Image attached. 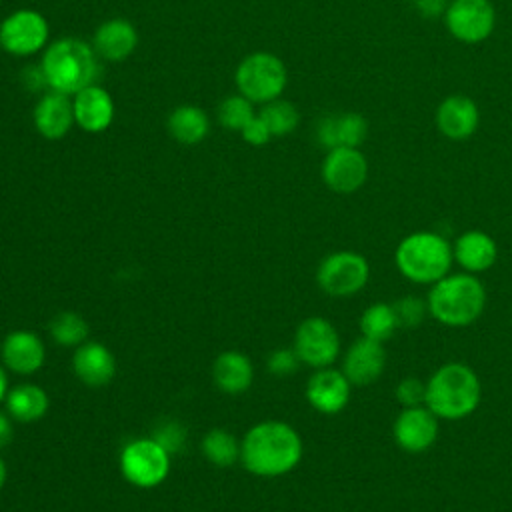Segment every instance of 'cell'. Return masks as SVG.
Returning <instances> with one entry per match:
<instances>
[{"label":"cell","instance_id":"cell-1","mask_svg":"<svg viewBox=\"0 0 512 512\" xmlns=\"http://www.w3.org/2000/svg\"><path fill=\"white\" fill-rule=\"evenodd\" d=\"M302 458L300 434L286 422L266 420L250 428L240 444L244 468L256 476L288 474Z\"/></svg>","mask_w":512,"mask_h":512},{"label":"cell","instance_id":"cell-2","mask_svg":"<svg viewBox=\"0 0 512 512\" xmlns=\"http://www.w3.org/2000/svg\"><path fill=\"white\" fill-rule=\"evenodd\" d=\"M482 398L478 374L464 362H446L426 380L424 406L440 420L470 416Z\"/></svg>","mask_w":512,"mask_h":512},{"label":"cell","instance_id":"cell-3","mask_svg":"<svg viewBox=\"0 0 512 512\" xmlns=\"http://www.w3.org/2000/svg\"><path fill=\"white\" fill-rule=\"evenodd\" d=\"M426 304L428 314L436 322L448 328H464L482 316L486 306V288L476 274H446L430 286Z\"/></svg>","mask_w":512,"mask_h":512},{"label":"cell","instance_id":"cell-4","mask_svg":"<svg viewBox=\"0 0 512 512\" xmlns=\"http://www.w3.org/2000/svg\"><path fill=\"white\" fill-rule=\"evenodd\" d=\"M40 68L50 90L72 96L96 84L98 54L84 40L60 38L44 50Z\"/></svg>","mask_w":512,"mask_h":512},{"label":"cell","instance_id":"cell-5","mask_svg":"<svg viewBox=\"0 0 512 512\" xmlns=\"http://www.w3.org/2000/svg\"><path fill=\"white\" fill-rule=\"evenodd\" d=\"M452 262V244L428 230L408 234L394 252L398 272L414 284H436L450 274Z\"/></svg>","mask_w":512,"mask_h":512},{"label":"cell","instance_id":"cell-6","mask_svg":"<svg viewBox=\"0 0 512 512\" xmlns=\"http://www.w3.org/2000/svg\"><path fill=\"white\" fill-rule=\"evenodd\" d=\"M284 62L270 52H254L246 56L236 68L238 92L252 104H266L276 100L286 88Z\"/></svg>","mask_w":512,"mask_h":512},{"label":"cell","instance_id":"cell-7","mask_svg":"<svg viewBox=\"0 0 512 512\" xmlns=\"http://www.w3.org/2000/svg\"><path fill=\"white\" fill-rule=\"evenodd\" d=\"M370 278L368 260L352 250L328 254L316 270L318 286L332 298H348L358 294Z\"/></svg>","mask_w":512,"mask_h":512},{"label":"cell","instance_id":"cell-8","mask_svg":"<svg viewBox=\"0 0 512 512\" xmlns=\"http://www.w3.org/2000/svg\"><path fill=\"white\" fill-rule=\"evenodd\" d=\"M120 470L138 488H154L168 476L170 452L154 438H140L122 448Z\"/></svg>","mask_w":512,"mask_h":512},{"label":"cell","instance_id":"cell-9","mask_svg":"<svg viewBox=\"0 0 512 512\" xmlns=\"http://www.w3.org/2000/svg\"><path fill=\"white\" fill-rule=\"evenodd\" d=\"M294 350L302 364L328 368L340 354V336L332 322L320 316L306 318L294 334Z\"/></svg>","mask_w":512,"mask_h":512},{"label":"cell","instance_id":"cell-10","mask_svg":"<svg viewBox=\"0 0 512 512\" xmlns=\"http://www.w3.org/2000/svg\"><path fill=\"white\" fill-rule=\"evenodd\" d=\"M48 40L46 18L30 8L6 16L0 24V48L14 56H30L44 48Z\"/></svg>","mask_w":512,"mask_h":512},{"label":"cell","instance_id":"cell-11","mask_svg":"<svg viewBox=\"0 0 512 512\" xmlns=\"http://www.w3.org/2000/svg\"><path fill=\"white\" fill-rule=\"evenodd\" d=\"M444 18L450 34L468 44L488 38L496 24V12L490 0H452Z\"/></svg>","mask_w":512,"mask_h":512},{"label":"cell","instance_id":"cell-12","mask_svg":"<svg viewBox=\"0 0 512 512\" xmlns=\"http://www.w3.org/2000/svg\"><path fill=\"white\" fill-rule=\"evenodd\" d=\"M368 178V160L358 148H332L322 162L324 184L338 194L356 192Z\"/></svg>","mask_w":512,"mask_h":512},{"label":"cell","instance_id":"cell-13","mask_svg":"<svg viewBox=\"0 0 512 512\" xmlns=\"http://www.w3.org/2000/svg\"><path fill=\"white\" fill-rule=\"evenodd\" d=\"M392 438L404 452H426L438 438V418L426 406L402 408L394 418Z\"/></svg>","mask_w":512,"mask_h":512},{"label":"cell","instance_id":"cell-14","mask_svg":"<svg viewBox=\"0 0 512 512\" xmlns=\"http://www.w3.org/2000/svg\"><path fill=\"white\" fill-rule=\"evenodd\" d=\"M352 384L342 370L318 368L306 382V400L320 414H338L350 402Z\"/></svg>","mask_w":512,"mask_h":512},{"label":"cell","instance_id":"cell-15","mask_svg":"<svg viewBox=\"0 0 512 512\" xmlns=\"http://www.w3.org/2000/svg\"><path fill=\"white\" fill-rule=\"evenodd\" d=\"M386 368V350L382 342L360 336L354 340L342 360V372L352 386H368L376 382Z\"/></svg>","mask_w":512,"mask_h":512},{"label":"cell","instance_id":"cell-16","mask_svg":"<svg viewBox=\"0 0 512 512\" xmlns=\"http://www.w3.org/2000/svg\"><path fill=\"white\" fill-rule=\"evenodd\" d=\"M74 122L90 134L104 132L114 120V100L108 90L98 84H90L72 98Z\"/></svg>","mask_w":512,"mask_h":512},{"label":"cell","instance_id":"cell-17","mask_svg":"<svg viewBox=\"0 0 512 512\" xmlns=\"http://www.w3.org/2000/svg\"><path fill=\"white\" fill-rule=\"evenodd\" d=\"M454 262L468 274H482L496 264L498 246L496 240L482 230H468L452 244Z\"/></svg>","mask_w":512,"mask_h":512},{"label":"cell","instance_id":"cell-18","mask_svg":"<svg viewBox=\"0 0 512 512\" xmlns=\"http://www.w3.org/2000/svg\"><path fill=\"white\" fill-rule=\"evenodd\" d=\"M74 124V108L68 94L50 90L34 106V126L48 140L68 134Z\"/></svg>","mask_w":512,"mask_h":512},{"label":"cell","instance_id":"cell-19","mask_svg":"<svg viewBox=\"0 0 512 512\" xmlns=\"http://www.w3.org/2000/svg\"><path fill=\"white\" fill-rule=\"evenodd\" d=\"M478 120V106L474 104V100L462 94L444 98L436 112L438 130L452 140L468 138L478 128Z\"/></svg>","mask_w":512,"mask_h":512},{"label":"cell","instance_id":"cell-20","mask_svg":"<svg viewBox=\"0 0 512 512\" xmlns=\"http://www.w3.org/2000/svg\"><path fill=\"white\" fill-rule=\"evenodd\" d=\"M44 356V344L34 332L16 330L2 342V360L12 372L32 374L42 368Z\"/></svg>","mask_w":512,"mask_h":512},{"label":"cell","instance_id":"cell-21","mask_svg":"<svg viewBox=\"0 0 512 512\" xmlns=\"http://www.w3.org/2000/svg\"><path fill=\"white\" fill-rule=\"evenodd\" d=\"M138 44L136 28L124 18H112L100 24L94 32V50L108 62H120L128 58Z\"/></svg>","mask_w":512,"mask_h":512},{"label":"cell","instance_id":"cell-22","mask_svg":"<svg viewBox=\"0 0 512 512\" xmlns=\"http://www.w3.org/2000/svg\"><path fill=\"white\" fill-rule=\"evenodd\" d=\"M76 376L88 386H104L116 374L112 352L100 342H84L76 348L72 360Z\"/></svg>","mask_w":512,"mask_h":512},{"label":"cell","instance_id":"cell-23","mask_svg":"<svg viewBox=\"0 0 512 512\" xmlns=\"http://www.w3.org/2000/svg\"><path fill=\"white\" fill-rule=\"evenodd\" d=\"M368 136V122L356 112H346L340 116H328L318 126V140L328 150L348 146L358 148Z\"/></svg>","mask_w":512,"mask_h":512},{"label":"cell","instance_id":"cell-24","mask_svg":"<svg viewBox=\"0 0 512 512\" xmlns=\"http://www.w3.org/2000/svg\"><path fill=\"white\" fill-rule=\"evenodd\" d=\"M212 376L226 394H242L252 384V364L242 352H224L216 358Z\"/></svg>","mask_w":512,"mask_h":512},{"label":"cell","instance_id":"cell-25","mask_svg":"<svg viewBox=\"0 0 512 512\" xmlns=\"http://www.w3.org/2000/svg\"><path fill=\"white\" fill-rule=\"evenodd\" d=\"M208 128H210V120L206 112L192 104L178 106L168 116V132L172 134L174 140L186 146H194L200 140H204V136L208 134Z\"/></svg>","mask_w":512,"mask_h":512},{"label":"cell","instance_id":"cell-26","mask_svg":"<svg viewBox=\"0 0 512 512\" xmlns=\"http://www.w3.org/2000/svg\"><path fill=\"white\" fill-rule=\"evenodd\" d=\"M6 408L18 422H36L48 410V396L36 384H20L6 394Z\"/></svg>","mask_w":512,"mask_h":512},{"label":"cell","instance_id":"cell-27","mask_svg":"<svg viewBox=\"0 0 512 512\" xmlns=\"http://www.w3.org/2000/svg\"><path fill=\"white\" fill-rule=\"evenodd\" d=\"M398 328L394 306L388 302L370 304L360 316V334L382 344L390 340Z\"/></svg>","mask_w":512,"mask_h":512},{"label":"cell","instance_id":"cell-28","mask_svg":"<svg viewBox=\"0 0 512 512\" xmlns=\"http://www.w3.org/2000/svg\"><path fill=\"white\" fill-rule=\"evenodd\" d=\"M202 452L216 466H230L240 458V446L234 434L222 428H214L204 436Z\"/></svg>","mask_w":512,"mask_h":512},{"label":"cell","instance_id":"cell-29","mask_svg":"<svg viewBox=\"0 0 512 512\" xmlns=\"http://www.w3.org/2000/svg\"><path fill=\"white\" fill-rule=\"evenodd\" d=\"M88 322L76 312H60L50 322V336L60 346H80L88 338Z\"/></svg>","mask_w":512,"mask_h":512},{"label":"cell","instance_id":"cell-30","mask_svg":"<svg viewBox=\"0 0 512 512\" xmlns=\"http://www.w3.org/2000/svg\"><path fill=\"white\" fill-rule=\"evenodd\" d=\"M258 116L264 120V124L268 126L272 136L290 134L298 126V120H300L296 106L292 102H286L280 98L266 102Z\"/></svg>","mask_w":512,"mask_h":512},{"label":"cell","instance_id":"cell-31","mask_svg":"<svg viewBox=\"0 0 512 512\" xmlns=\"http://www.w3.org/2000/svg\"><path fill=\"white\" fill-rule=\"evenodd\" d=\"M254 108L252 102L248 98H244L242 94H234V96H226L220 106H218V120L224 128L228 130H236L240 132L252 118H254Z\"/></svg>","mask_w":512,"mask_h":512},{"label":"cell","instance_id":"cell-32","mask_svg":"<svg viewBox=\"0 0 512 512\" xmlns=\"http://www.w3.org/2000/svg\"><path fill=\"white\" fill-rule=\"evenodd\" d=\"M392 306H394V312L398 318V326L404 330L418 328L428 314L426 300H420L414 294H406V296L398 298L396 302H392Z\"/></svg>","mask_w":512,"mask_h":512},{"label":"cell","instance_id":"cell-33","mask_svg":"<svg viewBox=\"0 0 512 512\" xmlns=\"http://www.w3.org/2000/svg\"><path fill=\"white\" fill-rule=\"evenodd\" d=\"M396 402L402 408H412V406H424L426 400V382H422L416 376H408L400 380L394 388Z\"/></svg>","mask_w":512,"mask_h":512},{"label":"cell","instance_id":"cell-34","mask_svg":"<svg viewBox=\"0 0 512 512\" xmlns=\"http://www.w3.org/2000/svg\"><path fill=\"white\" fill-rule=\"evenodd\" d=\"M298 366H300V358L294 348L292 350L280 348L268 356V370L274 376H290L292 372L298 370Z\"/></svg>","mask_w":512,"mask_h":512},{"label":"cell","instance_id":"cell-35","mask_svg":"<svg viewBox=\"0 0 512 512\" xmlns=\"http://www.w3.org/2000/svg\"><path fill=\"white\" fill-rule=\"evenodd\" d=\"M240 136H242L248 144H252V146H264V144L272 138L268 126L264 124V120H262L258 114L240 130Z\"/></svg>","mask_w":512,"mask_h":512},{"label":"cell","instance_id":"cell-36","mask_svg":"<svg viewBox=\"0 0 512 512\" xmlns=\"http://www.w3.org/2000/svg\"><path fill=\"white\" fill-rule=\"evenodd\" d=\"M156 442H160L168 452H174L180 448V442H182V430L178 424H166L162 426L156 436H154Z\"/></svg>","mask_w":512,"mask_h":512},{"label":"cell","instance_id":"cell-37","mask_svg":"<svg viewBox=\"0 0 512 512\" xmlns=\"http://www.w3.org/2000/svg\"><path fill=\"white\" fill-rule=\"evenodd\" d=\"M416 8L422 12V16L426 18H434L440 16L442 12L446 14V0H416Z\"/></svg>","mask_w":512,"mask_h":512},{"label":"cell","instance_id":"cell-38","mask_svg":"<svg viewBox=\"0 0 512 512\" xmlns=\"http://www.w3.org/2000/svg\"><path fill=\"white\" fill-rule=\"evenodd\" d=\"M10 440H12V422L6 414L0 412V448L10 444Z\"/></svg>","mask_w":512,"mask_h":512},{"label":"cell","instance_id":"cell-39","mask_svg":"<svg viewBox=\"0 0 512 512\" xmlns=\"http://www.w3.org/2000/svg\"><path fill=\"white\" fill-rule=\"evenodd\" d=\"M6 394H8V378H6V372L0 366V402L6 400Z\"/></svg>","mask_w":512,"mask_h":512},{"label":"cell","instance_id":"cell-40","mask_svg":"<svg viewBox=\"0 0 512 512\" xmlns=\"http://www.w3.org/2000/svg\"><path fill=\"white\" fill-rule=\"evenodd\" d=\"M6 476H8V470H6L4 460L0 458V488H2V486H4V482H6Z\"/></svg>","mask_w":512,"mask_h":512}]
</instances>
